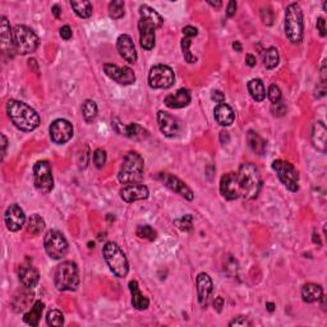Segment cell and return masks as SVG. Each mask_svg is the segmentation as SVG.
<instances>
[{"mask_svg": "<svg viewBox=\"0 0 327 327\" xmlns=\"http://www.w3.org/2000/svg\"><path fill=\"white\" fill-rule=\"evenodd\" d=\"M140 15L138 30H140L141 46L145 50H151L155 46V31L163 26L164 20L155 9L146 4L140 7Z\"/></svg>", "mask_w": 327, "mask_h": 327, "instance_id": "6da1fadb", "label": "cell"}, {"mask_svg": "<svg viewBox=\"0 0 327 327\" xmlns=\"http://www.w3.org/2000/svg\"><path fill=\"white\" fill-rule=\"evenodd\" d=\"M7 112L10 122L22 132H32L40 125V117L35 109L23 101L9 100L7 104Z\"/></svg>", "mask_w": 327, "mask_h": 327, "instance_id": "7a4b0ae2", "label": "cell"}, {"mask_svg": "<svg viewBox=\"0 0 327 327\" xmlns=\"http://www.w3.org/2000/svg\"><path fill=\"white\" fill-rule=\"evenodd\" d=\"M237 177L242 190V197L245 200H255L260 195L262 187V179L257 166L252 163L242 164L238 170Z\"/></svg>", "mask_w": 327, "mask_h": 327, "instance_id": "3957f363", "label": "cell"}, {"mask_svg": "<svg viewBox=\"0 0 327 327\" xmlns=\"http://www.w3.org/2000/svg\"><path fill=\"white\" fill-rule=\"evenodd\" d=\"M143 167H145V161L140 153L134 151L128 152L123 160L122 167L118 174V180L124 185L140 183L143 177Z\"/></svg>", "mask_w": 327, "mask_h": 327, "instance_id": "277c9868", "label": "cell"}, {"mask_svg": "<svg viewBox=\"0 0 327 327\" xmlns=\"http://www.w3.org/2000/svg\"><path fill=\"white\" fill-rule=\"evenodd\" d=\"M303 12L297 3H293L285 10V33L290 43L299 44L303 40Z\"/></svg>", "mask_w": 327, "mask_h": 327, "instance_id": "5b68a950", "label": "cell"}, {"mask_svg": "<svg viewBox=\"0 0 327 327\" xmlns=\"http://www.w3.org/2000/svg\"><path fill=\"white\" fill-rule=\"evenodd\" d=\"M103 256L108 263L110 271L117 277L127 276L129 271V263H128L127 256L120 249L119 245L114 242H108L103 248Z\"/></svg>", "mask_w": 327, "mask_h": 327, "instance_id": "8992f818", "label": "cell"}, {"mask_svg": "<svg viewBox=\"0 0 327 327\" xmlns=\"http://www.w3.org/2000/svg\"><path fill=\"white\" fill-rule=\"evenodd\" d=\"M54 284L60 292L75 290L80 285V274L78 267L72 261L62 262L56 267L54 274Z\"/></svg>", "mask_w": 327, "mask_h": 327, "instance_id": "52a82bcc", "label": "cell"}, {"mask_svg": "<svg viewBox=\"0 0 327 327\" xmlns=\"http://www.w3.org/2000/svg\"><path fill=\"white\" fill-rule=\"evenodd\" d=\"M13 37L15 51L21 55L32 54L40 44L37 35L30 27L23 25H17L13 28Z\"/></svg>", "mask_w": 327, "mask_h": 327, "instance_id": "ba28073f", "label": "cell"}, {"mask_svg": "<svg viewBox=\"0 0 327 327\" xmlns=\"http://www.w3.org/2000/svg\"><path fill=\"white\" fill-rule=\"evenodd\" d=\"M33 183L39 192L43 195H48L54 188V178L51 165L49 161H37L33 166Z\"/></svg>", "mask_w": 327, "mask_h": 327, "instance_id": "9c48e42d", "label": "cell"}, {"mask_svg": "<svg viewBox=\"0 0 327 327\" xmlns=\"http://www.w3.org/2000/svg\"><path fill=\"white\" fill-rule=\"evenodd\" d=\"M273 169L276 171L280 182L285 185L290 192H298L299 189V175L297 169L292 164L284 160H275L273 163Z\"/></svg>", "mask_w": 327, "mask_h": 327, "instance_id": "30bf717a", "label": "cell"}, {"mask_svg": "<svg viewBox=\"0 0 327 327\" xmlns=\"http://www.w3.org/2000/svg\"><path fill=\"white\" fill-rule=\"evenodd\" d=\"M44 248L53 260H62L68 252V242L59 230H50L44 239Z\"/></svg>", "mask_w": 327, "mask_h": 327, "instance_id": "8fae6325", "label": "cell"}, {"mask_svg": "<svg viewBox=\"0 0 327 327\" xmlns=\"http://www.w3.org/2000/svg\"><path fill=\"white\" fill-rule=\"evenodd\" d=\"M175 82L174 72L170 67L164 64H158L152 67L148 73V86L151 88H170Z\"/></svg>", "mask_w": 327, "mask_h": 327, "instance_id": "7c38bea8", "label": "cell"}, {"mask_svg": "<svg viewBox=\"0 0 327 327\" xmlns=\"http://www.w3.org/2000/svg\"><path fill=\"white\" fill-rule=\"evenodd\" d=\"M104 72L110 80L115 81L117 83L123 86H129L136 82V74L130 68L128 67H118L115 64L105 63L104 64Z\"/></svg>", "mask_w": 327, "mask_h": 327, "instance_id": "4fadbf2b", "label": "cell"}, {"mask_svg": "<svg viewBox=\"0 0 327 327\" xmlns=\"http://www.w3.org/2000/svg\"><path fill=\"white\" fill-rule=\"evenodd\" d=\"M220 193L224 198L229 201L238 200L242 197L239 182H238L237 172H226L220 179Z\"/></svg>", "mask_w": 327, "mask_h": 327, "instance_id": "5bb4252c", "label": "cell"}, {"mask_svg": "<svg viewBox=\"0 0 327 327\" xmlns=\"http://www.w3.org/2000/svg\"><path fill=\"white\" fill-rule=\"evenodd\" d=\"M159 179L163 182L165 187H167L170 190L177 193V195L184 197L185 200L192 201L193 198H195L192 189H190L183 180H180L179 178L174 177V175L171 174H167V172H160V174H159Z\"/></svg>", "mask_w": 327, "mask_h": 327, "instance_id": "9a60e30c", "label": "cell"}, {"mask_svg": "<svg viewBox=\"0 0 327 327\" xmlns=\"http://www.w3.org/2000/svg\"><path fill=\"white\" fill-rule=\"evenodd\" d=\"M73 137V127L68 120L56 119L50 125V138L56 145H64Z\"/></svg>", "mask_w": 327, "mask_h": 327, "instance_id": "2e32d148", "label": "cell"}, {"mask_svg": "<svg viewBox=\"0 0 327 327\" xmlns=\"http://www.w3.org/2000/svg\"><path fill=\"white\" fill-rule=\"evenodd\" d=\"M158 124L161 133L169 138L177 137L180 133V130H182V123H180V120L178 118L170 115L169 112H158Z\"/></svg>", "mask_w": 327, "mask_h": 327, "instance_id": "e0dca14e", "label": "cell"}, {"mask_svg": "<svg viewBox=\"0 0 327 327\" xmlns=\"http://www.w3.org/2000/svg\"><path fill=\"white\" fill-rule=\"evenodd\" d=\"M148 195V188L146 185L141 184V183H132V184H125L123 185V188L120 189V197L124 202L132 203L136 201H142L147 200Z\"/></svg>", "mask_w": 327, "mask_h": 327, "instance_id": "ac0fdd59", "label": "cell"}, {"mask_svg": "<svg viewBox=\"0 0 327 327\" xmlns=\"http://www.w3.org/2000/svg\"><path fill=\"white\" fill-rule=\"evenodd\" d=\"M4 221L8 230L10 232H20L26 224V215L22 208L18 205H10L7 208L4 215Z\"/></svg>", "mask_w": 327, "mask_h": 327, "instance_id": "d6986e66", "label": "cell"}, {"mask_svg": "<svg viewBox=\"0 0 327 327\" xmlns=\"http://www.w3.org/2000/svg\"><path fill=\"white\" fill-rule=\"evenodd\" d=\"M117 49L119 51L120 56L128 63L133 64L137 62V51H136L134 43L132 37L128 35H120L117 40Z\"/></svg>", "mask_w": 327, "mask_h": 327, "instance_id": "ffe728a7", "label": "cell"}, {"mask_svg": "<svg viewBox=\"0 0 327 327\" xmlns=\"http://www.w3.org/2000/svg\"><path fill=\"white\" fill-rule=\"evenodd\" d=\"M0 40H2L3 54L13 56V53L15 51L14 37H13V31L10 30L9 22L4 15L2 17V22H0Z\"/></svg>", "mask_w": 327, "mask_h": 327, "instance_id": "44dd1931", "label": "cell"}, {"mask_svg": "<svg viewBox=\"0 0 327 327\" xmlns=\"http://www.w3.org/2000/svg\"><path fill=\"white\" fill-rule=\"evenodd\" d=\"M214 284L211 277L207 274H200L197 276V293H198V302L201 305L207 304L211 294H213Z\"/></svg>", "mask_w": 327, "mask_h": 327, "instance_id": "7402d4cb", "label": "cell"}, {"mask_svg": "<svg viewBox=\"0 0 327 327\" xmlns=\"http://www.w3.org/2000/svg\"><path fill=\"white\" fill-rule=\"evenodd\" d=\"M198 35L197 28L193 26H187L183 28V39H182V51L187 63H195L197 57L190 53V44H192L193 37Z\"/></svg>", "mask_w": 327, "mask_h": 327, "instance_id": "603a6c76", "label": "cell"}, {"mask_svg": "<svg viewBox=\"0 0 327 327\" xmlns=\"http://www.w3.org/2000/svg\"><path fill=\"white\" fill-rule=\"evenodd\" d=\"M190 92L187 88H180L177 92L165 98L164 103L170 109H182L189 105L190 103Z\"/></svg>", "mask_w": 327, "mask_h": 327, "instance_id": "cb8c5ba5", "label": "cell"}, {"mask_svg": "<svg viewBox=\"0 0 327 327\" xmlns=\"http://www.w3.org/2000/svg\"><path fill=\"white\" fill-rule=\"evenodd\" d=\"M18 276H20L21 282L25 285L26 287H35L37 285L39 280H40V274L36 270L33 266L31 265H23L20 267L18 271Z\"/></svg>", "mask_w": 327, "mask_h": 327, "instance_id": "d4e9b609", "label": "cell"}, {"mask_svg": "<svg viewBox=\"0 0 327 327\" xmlns=\"http://www.w3.org/2000/svg\"><path fill=\"white\" fill-rule=\"evenodd\" d=\"M327 129L322 122H317L313 127L312 130V142L313 146L317 148V151L325 153L326 152V146H327Z\"/></svg>", "mask_w": 327, "mask_h": 327, "instance_id": "484cf974", "label": "cell"}, {"mask_svg": "<svg viewBox=\"0 0 327 327\" xmlns=\"http://www.w3.org/2000/svg\"><path fill=\"white\" fill-rule=\"evenodd\" d=\"M214 115H215L216 122H218L220 125H222V127H229V125H232L235 118L233 109L225 103L218 104V105H216L215 110H214Z\"/></svg>", "mask_w": 327, "mask_h": 327, "instance_id": "4316f807", "label": "cell"}, {"mask_svg": "<svg viewBox=\"0 0 327 327\" xmlns=\"http://www.w3.org/2000/svg\"><path fill=\"white\" fill-rule=\"evenodd\" d=\"M129 290L132 293V305L136 308L137 311H145L148 308V302L147 298L141 293L140 286H138V282L136 280H132L129 281Z\"/></svg>", "mask_w": 327, "mask_h": 327, "instance_id": "83f0119b", "label": "cell"}, {"mask_svg": "<svg viewBox=\"0 0 327 327\" xmlns=\"http://www.w3.org/2000/svg\"><path fill=\"white\" fill-rule=\"evenodd\" d=\"M323 290L322 286L317 284H305L302 287V298L305 303H315L322 298Z\"/></svg>", "mask_w": 327, "mask_h": 327, "instance_id": "f1b7e54d", "label": "cell"}, {"mask_svg": "<svg viewBox=\"0 0 327 327\" xmlns=\"http://www.w3.org/2000/svg\"><path fill=\"white\" fill-rule=\"evenodd\" d=\"M44 307H45V304H44L41 300H37V302L33 304V307L31 308L30 312L25 313V316H23V321L30 326H35V327L39 326V321H40L41 316H43Z\"/></svg>", "mask_w": 327, "mask_h": 327, "instance_id": "f546056e", "label": "cell"}, {"mask_svg": "<svg viewBox=\"0 0 327 327\" xmlns=\"http://www.w3.org/2000/svg\"><path fill=\"white\" fill-rule=\"evenodd\" d=\"M247 142H248V146L251 147V150L253 151L255 153H257V155H263L266 151V142L262 140V137H261L258 133L253 132V130H249V132L247 133Z\"/></svg>", "mask_w": 327, "mask_h": 327, "instance_id": "4dcf8cb0", "label": "cell"}, {"mask_svg": "<svg viewBox=\"0 0 327 327\" xmlns=\"http://www.w3.org/2000/svg\"><path fill=\"white\" fill-rule=\"evenodd\" d=\"M248 91H249L253 100H256L257 103H261V101L265 100L266 90L261 80H251L248 82Z\"/></svg>", "mask_w": 327, "mask_h": 327, "instance_id": "1f68e13d", "label": "cell"}, {"mask_svg": "<svg viewBox=\"0 0 327 327\" xmlns=\"http://www.w3.org/2000/svg\"><path fill=\"white\" fill-rule=\"evenodd\" d=\"M70 7L73 8L75 14L81 18H90L92 15V4L90 2H70Z\"/></svg>", "mask_w": 327, "mask_h": 327, "instance_id": "d6a6232c", "label": "cell"}, {"mask_svg": "<svg viewBox=\"0 0 327 327\" xmlns=\"http://www.w3.org/2000/svg\"><path fill=\"white\" fill-rule=\"evenodd\" d=\"M125 137H129L132 140H145L148 137V132L137 123H130L125 129Z\"/></svg>", "mask_w": 327, "mask_h": 327, "instance_id": "836d02e7", "label": "cell"}, {"mask_svg": "<svg viewBox=\"0 0 327 327\" xmlns=\"http://www.w3.org/2000/svg\"><path fill=\"white\" fill-rule=\"evenodd\" d=\"M45 229V221L40 215L35 214L27 221V230L33 235H40Z\"/></svg>", "mask_w": 327, "mask_h": 327, "instance_id": "e575fe53", "label": "cell"}, {"mask_svg": "<svg viewBox=\"0 0 327 327\" xmlns=\"http://www.w3.org/2000/svg\"><path fill=\"white\" fill-rule=\"evenodd\" d=\"M280 55L276 48H268L266 49L263 53V64L267 69H274L277 64H279Z\"/></svg>", "mask_w": 327, "mask_h": 327, "instance_id": "d590c367", "label": "cell"}, {"mask_svg": "<svg viewBox=\"0 0 327 327\" xmlns=\"http://www.w3.org/2000/svg\"><path fill=\"white\" fill-rule=\"evenodd\" d=\"M82 114L86 122L92 123L98 117V105L95 101L86 100L82 105Z\"/></svg>", "mask_w": 327, "mask_h": 327, "instance_id": "8d00e7d4", "label": "cell"}, {"mask_svg": "<svg viewBox=\"0 0 327 327\" xmlns=\"http://www.w3.org/2000/svg\"><path fill=\"white\" fill-rule=\"evenodd\" d=\"M109 15L112 20H120L124 17V2L114 0L109 4Z\"/></svg>", "mask_w": 327, "mask_h": 327, "instance_id": "74e56055", "label": "cell"}, {"mask_svg": "<svg viewBox=\"0 0 327 327\" xmlns=\"http://www.w3.org/2000/svg\"><path fill=\"white\" fill-rule=\"evenodd\" d=\"M46 322L49 326H63L64 325V316L60 311L53 310L46 316Z\"/></svg>", "mask_w": 327, "mask_h": 327, "instance_id": "f35d334b", "label": "cell"}, {"mask_svg": "<svg viewBox=\"0 0 327 327\" xmlns=\"http://www.w3.org/2000/svg\"><path fill=\"white\" fill-rule=\"evenodd\" d=\"M137 235L141 239L147 240H155L156 239V232L150 226V225H140L137 227Z\"/></svg>", "mask_w": 327, "mask_h": 327, "instance_id": "ab89813d", "label": "cell"}, {"mask_svg": "<svg viewBox=\"0 0 327 327\" xmlns=\"http://www.w3.org/2000/svg\"><path fill=\"white\" fill-rule=\"evenodd\" d=\"M175 225L183 232H190L193 227V218L192 215H185L184 218L179 219L175 221Z\"/></svg>", "mask_w": 327, "mask_h": 327, "instance_id": "60d3db41", "label": "cell"}, {"mask_svg": "<svg viewBox=\"0 0 327 327\" xmlns=\"http://www.w3.org/2000/svg\"><path fill=\"white\" fill-rule=\"evenodd\" d=\"M93 163H95L96 167L101 169L106 163V152L103 148H98V150L93 152Z\"/></svg>", "mask_w": 327, "mask_h": 327, "instance_id": "b9f144b4", "label": "cell"}, {"mask_svg": "<svg viewBox=\"0 0 327 327\" xmlns=\"http://www.w3.org/2000/svg\"><path fill=\"white\" fill-rule=\"evenodd\" d=\"M261 20H262V22L265 23L266 26H271L274 23V20H275V15H274V12L271 10V8H262L261 9Z\"/></svg>", "mask_w": 327, "mask_h": 327, "instance_id": "7bdbcfd3", "label": "cell"}, {"mask_svg": "<svg viewBox=\"0 0 327 327\" xmlns=\"http://www.w3.org/2000/svg\"><path fill=\"white\" fill-rule=\"evenodd\" d=\"M267 96L273 104H276V103H279V101H281V91H280L279 86L271 85L270 87H268Z\"/></svg>", "mask_w": 327, "mask_h": 327, "instance_id": "ee69618b", "label": "cell"}, {"mask_svg": "<svg viewBox=\"0 0 327 327\" xmlns=\"http://www.w3.org/2000/svg\"><path fill=\"white\" fill-rule=\"evenodd\" d=\"M111 125H112V128H114V130L118 133V134L125 136V129H127V125L123 124V123L120 122L119 118H112V119H111Z\"/></svg>", "mask_w": 327, "mask_h": 327, "instance_id": "f6af8a7d", "label": "cell"}, {"mask_svg": "<svg viewBox=\"0 0 327 327\" xmlns=\"http://www.w3.org/2000/svg\"><path fill=\"white\" fill-rule=\"evenodd\" d=\"M271 111H273L274 115H276V117H282V115H284L285 112H286V108H285L284 103L279 101V103L273 104V108H271Z\"/></svg>", "mask_w": 327, "mask_h": 327, "instance_id": "bcb514c9", "label": "cell"}, {"mask_svg": "<svg viewBox=\"0 0 327 327\" xmlns=\"http://www.w3.org/2000/svg\"><path fill=\"white\" fill-rule=\"evenodd\" d=\"M251 321L248 320L247 317H243V316H239V317L234 318L233 321H230L229 326H251Z\"/></svg>", "mask_w": 327, "mask_h": 327, "instance_id": "7dc6e473", "label": "cell"}, {"mask_svg": "<svg viewBox=\"0 0 327 327\" xmlns=\"http://www.w3.org/2000/svg\"><path fill=\"white\" fill-rule=\"evenodd\" d=\"M60 36H62V39H64L65 41L70 40V39H72V28H70L69 26H63V27L60 28Z\"/></svg>", "mask_w": 327, "mask_h": 327, "instance_id": "c3c4849f", "label": "cell"}, {"mask_svg": "<svg viewBox=\"0 0 327 327\" xmlns=\"http://www.w3.org/2000/svg\"><path fill=\"white\" fill-rule=\"evenodd\" d=\"M326 93V81H321L320 86H317V88H316V93L315 96L317 99L322 98V96H325Z\"/></svg>", "mask_w": 327, "mask_h": 327, "instance_id": "681fc988", "label": "cell"}, {"mask_svg": "<svg viewBox=\"0 0 327 327\" xmlns=\"http://www.w3.org/2000/svg\"><path fill=\"white\" fill-rule=\"evenodd\" d=\"M317 30L320 31V35L322 37L326 36V21L325 18H318L317 20Z\"/></svg>", "mask_w": 327, "mask_h": 327, "instance_id": "f907efd6", "label": "cell"}, {"mask_svg": "<svg viewBox=\"0 0 327 327\" xmlns=\"http://www.w3.org/2000/svg\"><path fill=\"white\" fill-rule=\"evenodd\" d=\"M211 98H213V100H215V103L218 104H222L225 101V95L221 92V91H214Z\"/></svg>", "mask_w": 327, "mask_h": 327, "instance_id": "816d5d0a", "label": "cell"}, {"mask_svg": "<svg viewBox=\"0 0 327 327\" xmlns=\"http://www.w3.org/2000/svg\"><path fill=\"white\" fill-rule=\"evenodd\" d=\"M235 12H237V3L234 2V0H232V2L227 4V9H226V15L227 17H233V15L235 14Z\"/></svg>", "mask_w": 327, "mask_h": 327, "instance_id": "f5cc1de1", "label": "cell"}, {"mask_svg": "<svg viewBox=\"0 0 327 327\" xmlns=\"http://www.w3.org/2000/svg\"><path fill=\"white\" fill-rule=\"evenodd\" d=\"M224 305H225V302H224V299H222V297L216 298L215 302H214V308H215V310L218 311L219 313L221 312L222 308H224Z\"/></svg>", "mask_w": 327, "mask_h": 327, "instance_id": "db71d44e", "label": "cell"}, {"mask_svg": "<svg viewBox=\"0 0 327 327\" xmlns=\"http://www.w3.org/2000/svg\"><path fill=\"white\" fill-rule=\"evenodd\" d=\"M245 63H247L248 67H255L256 65V56H253L252 54H247L245 55Z\"/></svg>", "mask_w": 327, "mask_h": 327, "instance_id": "11a10c76", "label": "cell"}, {"mask_svg": "<svg viewBox=\"0 0 327 327\" xmlns=\"http://www.w3.org/2000/svg\"><path fill=\"white\" fill-rule=\"evenodd\" d=\"M2 147H3L2 158L4 159L5 153H7V147H8V140H7V137H5V134H2Z\"/></svg>", "mask_w": 327, "mask_h": 327, "instance_id": "9f6ffc18", "label": "cell"}, {"mask_svg": "<svg viewBox=\"0 0 327 327\" xmlns=\"http://www.w3.org/2000/svg\"><path fill=\"white\" fill-rule=\"evenodd\" d=\"M51 12H53L55 18H60V15H62V9H60L59 5H54L53 9H51Z\"/></svg>", "mask_w": 327, "mask_h": 327, "instance_id": "6f0895ef", "label": "cell"}, {"mask_svg": "<svg viewBox=\"0 0 327 327\" xmlns=\"http://www.w3.org/2000/svg\"><path fill=\"white\" fill-rule=\"evenodd\" d=\"M233 48H234V50L238 51V53H240V51H242V45H240L239 41H235V43H233Z\"/></svg>", "mask_w": 327, "mask_h": 327, "instance_id": "680465c9", "label": "cell"}, {"mask_svg": "<svg viewBox=\"0 0 327 327\" xmlns=\"http://www.w3.org/2000/svg\"><path fill=\"white\" fill-rule=\"evenodd\" d=\"M266 310H267L268 312H274V311H275V304H274V303H271V302L266 303Z\"/></svg>", "mask_w": 327, "mask_h": 327, "instance_id": "91938a15", "label": "cell"}, {"mask_svg": "<svg viewBox=\"0 0 327 327\" xmlns=\"http://www.w3.org/2000/svg\"><path fill=\"white\" fill-rule=\"evenodd\" d=\"M208 4L211 5V7H214V8H220L222 5V3L221 2H208Z\"/></svg>", "mask_w": 327, "mask_h": 327, "instance_id": "94428289", "label": "cell"}, {"mask_svg": "<svg viewBox=\"0 0 327 327\" xmlns=\"http://www.w3.org/2000/svg\"><path fill=\"white\" fill-rule=\"evenodd\" d=\"M313 242H315V243H318V245H321L320 238H318V235L316 234V233H315V234H313Z\"/></svg>", "mask_w": 327, "mask_h": 327, "instance_id": "6125c7cd", "label": "cell"}, {"mask_svg": "<svg viewBox=\"0 0 327 327\" xmlns=\"http://www.w3.org/2000/svg\"><path fill=\"white\" fill-rule=\"evenodd\" d=\"M323 9H327V3H323Z\"/></svg>", "mask_w": 327, "mask_h": 327, "instance_id": "be15d7a7", "label": "cell"}]
</instances>
